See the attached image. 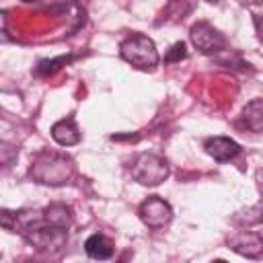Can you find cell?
<instances>
[{"label": "cell", "instance_id": "6da1fadb", "mask_svg": "<svg viewBox=\"0 0 263 263\" xmlns=\"http://www.w3.org/2000/svg\"><path fill=\"white\" fill-rule=\"evenodd\" d=\"M31 177L43 185H64L72 179L74 166L72 160L58 152H43L35 158L31 166Z\"/></svg>", "mask_w": 263, "mask_h": 263}, {"label": "cell", "instance_id": "7a4b0ae2", "mask_svg": "<svg viewBox=\"0 0 263 263\" xmlns=\"http://www.w3.org/2000/svg\"><path fill=\"white\" fill-rule=\"evenodd\" d=\"M119 51L127 64L140 70H154L158 64V51L154 41L142 33H132L129 37H125L119 45Z\"/></svg>", "mask_w": 263, "mask_h": 263}, {"label": "cell", "instance_id": "3957f363", "mask_svg": "<svg viewBox=\"0 0 263 263\" xmlns=\"http://www.w3.org/2000/svg\"><path fill=\"white\" fill-rule=\"evenodd\" d=\"M132 177L142 185L154 187L168 177V164L156 154H140L132 164Z\"/></svg>", "mask_w": 263, "mask_h": 263}, {"label": "cell", "instance_id": "277c9868", "mask_svg": "<svg viewBox=\"0 0 263 263\" xmlns=\"http://www.w3.org/2000/svg\"><path fill=\"white\" fill-rule=\"evenodd\" d=\"M138 216L148 228H162L173 220V208L158 195H152L140 203Z\"/></svg>", "mask_w": 263, "mask_h": 263}, {"label": "cell", "instance_id": "5b68a950", "mask_svg": "<svg viewBox=\"0 0 263 263\" xmlns=\"http://www.w3.org/2000/svg\"><path fill=\"white\" fill-rule=\"evenodd\" d=\"M23 236H25L27 242H31L33 247H37L39 251H58L66 242V228L51 226V224L43 222L41 226L29 230Z\"/></svg>", "mask_w": 263, "mask_h": 263}, {"label": "cell", "instance_id": "8992f818", "mask_svg": "<svg viewBox=\"0 0 263 263\" xmlns=\"http://www.w3.org/2000/svg\"><path fill=\"white\" fill-rule=\"evenodd\" d=\"M189 39H191V43L201 51V53H216V51H220L224 45H226V39H224V35L218 31V29H214L210 23H195L193 27H191V31H189Z\"/></svg>", "mask_w": 263, "mask_h": 263}, {"label": "cell", "instance_id": "52a82bcc", "mask_svg": "<svg viewBox=\"0 0 263 263\" xmlns=\"http://www.w3.org/2000/svg\"><path fill=\"white\" fill-rule=\"evenodd\" d=\"M230 249L247 259H261L263 257V238L259 232H238L228 240Z\"/></svg>", "mask_w": 263, "mask_h": 263}, {"label": "cell", "instance_id": "ba28073f", "mask_svg": "<svg viewBox=\"0 0 263 263\" xmlns=\"http://www.w3.org/2000/svg\"><path fill=\"white\" fill-rule=\"evenodd\" d=\"M203 146H205V152H208L214 160H218V162H228V160H232L234 156H238V152H240V146H238L234 140L226 138V136L208 138Z\"/></svg>", "mask_w": 263, "mask_h": 263}, {"label": "cell", "instance_id": "9c48e42d", "mask_svg": "<svg viewBox=\"0 0 263 263\" xmlns=\"http://www.w3.org/2000/svg\"><path fill=\"white\" fill-rule=\"evenodd\" d=\"M51 138H53L60 146H72V144H78V142H80V132H78L74 119L68 117V119H62V121L53 123V127H51Z\"/></svg>", "mask_w": 263, "mask_h": 263}, {"label": "cell", "instance_id": "30bf717a", "mask_svg": "<svg viewBox=\"0 0 263 263\" xmlns=\"http://www.w3.org/2000/svg\"><path fill=\"white\" fill-rule=\"evenodd\" d=\"M43 220L51 226H60V228H68L72 224V210L64 203H51L43 210Z\"/></svg>", "mask_w": 263, "mask_h": 263}, {"label": "cell", "instance_id": "8fae6325", "mask_svg": "<svg viewBox=\"0 0 263 263\" xmlns=\"http://www.w3.org/2000/svg\"><path fill=\"white\" fill-rule=\"evenodd\" d=\"M84 251L92 259H109L113 255V245L103 234H92L84 242Z\"/></svg>", "mask_w": 263, "mask_h": 263}, {"label": "cell", "instance_id": "7c38bea8", "mask_svg": "<svg viewBox=\"0 0 263 263\" xmlns=\"http://www.w3.org/2000/svg\"><path fill=\"white\" fill-rule=\"evenodd\" d=\"M242 119L247 121V127L251 132H261L263 129V101L261 99H253L245 111H242Z\"/></svg>", "mask_w": 263, "mask_h": 263}, {"label": "cell", "instance_id": "4fadbf2b", "mask_svg": "<svg viewBox=\"0 0 263 263\" xmlns=\"http://www.w3.org/2000/svg\"><path fill=\"white\" fill-rule=\"evenodd\" d=\"M70 60H72V55H60V58H53V60H41L39 66H37V74H43V76L53 74V72H58L64 64H68Z\"/></svg>", "mask_w": 263, "mask_h": 263}, {"label": "cell", "instance_id": "5bb4252c", "mask_svg": "<svg viewBox=\"0 0 263 263\" xmlns=\"http://www.w3.org/2000/svg\"><path fill=\"white\" fill-rule=\"evenodd\" d=\"M16 154H18V152H16V148H14L12 144L0 140V168L10 166V164L16 160Z\"/></svg>", "mask_w": 263, "mask_h": 263}, {"label": "cell", "instance_id": "9a60e30c", "mask_svg": "<svg viewBox=\"0 0 263 263\" xmlns=\"http://www.w3.org/2000/svg\"><path fill=\"white\" fill-rule=\"evenodd\" d=\"M183 58H187V47H185L183 41L175 43V45L166 51V62H181Z\"/></svg>", "mask_w": 263, "mask_h": 263}, {"label": "cell", "instance_id": "2e32d148", "mask_svg": "<svg viewBox=\"0 0 263 263\" xmlns=\"http://www.w3.org/2000/svg\"><path fill=\"white\" fill-rule=\"evenodd\" d=\"M0 226L12 232V226H14V212L12 210H0Z\"/></svg>", "mask_w": 263, "mask_h": 263}, {"label": "cell", "instance_id": "e0dca14e", "mask_svg": "<svg viewBox=\"0 0 263 263\" xmlns=\"http://www.w3.org/2000/svg\"><path fill=\"white\" fill-rule=\"evenodd\" d=\"M4 29H6V12L0 10V33H4Z\"/></svg>", "mask_w": 263, "mask_h": 263}, {"label": "cell", "instance_id": "ac0fdd59", "mask_svg": "<svg viewBox=\"0 0 263 263\" xmlns=\"http://www.w3.org/2000/svg\"><path fill=\"white\" fill-rule=\"evenodd\" d=\"M23 2H35V0H23Z\"/></svg>", "mask_w": 263, "mask_h": 263}, {"label": "cell", "instance_id": "d6986e66", "mask_svg": "<svg viewBox=\"0 0 263 263\" xmlns=\"http://www.w3.org/2000/svg\"><path fill=\"white\" fill-rule=\"evenodd\" d=\"M208 2H212V0H208Z\"/></svg>", "mask_w": 263, "mask_h": 263}]
</instances>
